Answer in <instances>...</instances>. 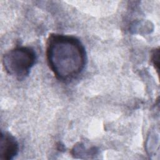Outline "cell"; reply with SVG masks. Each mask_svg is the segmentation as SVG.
Masks as SVG:
<instances>
[{
    "instance_id": "obj_1",
    "label": "cell",
    "mask_w": 160,
    "mask_h": 160,
    "mask_svg": "<svg viewBox=\"0 0 160 160\" xmlns=\"http://www.w3.org/2000/svg\"><path fill=\"white\" fill-rule=\"evenodd\" d=\"M46 58L49 68L62 82H69L78 77L87 60L85 48L78 38L59 34L49 36Z\"/></svg>"
},
{
    "instance_id": "obj_2",
    "label": "cell",
    "mask_w": 160,
    "mask_h": 160,
    "mask_svg": "<svg viewBox=\"0 0 160 160\" xmlns=\"http://www.w3.org/2000/svg\"><path fill=\"white\" fill-rule=\"evenodd\" d=\"M36 55L30 47H17L6 52L2 58L5 71L19 79L27 76L34 65Z\"/></svg>"
},
{
    "instance_id": "obj_3",
    "label": "cell",
    "mask_w": 160,
    "mask_h": 160,
    "mask_svg": "<svg viewBox=\"0 0 160 160\" xmlns=\"http://www.w3.org/2000/svg\"><path fill=\"white\" fill-rule=\"evenodd\" d=\"M19 144L16 138L8 132H2L0 141V159H13L18 153Z\"/></svg>"
},
{
    "instance_id": "obj_4",
    "label": "cell",
    "mask_w": 160,
    "mask_h": 160,
    "mask_svg": "<svg viewBox=\"0 0 160 160\" xmlns=\"http://www.w3.org/2000/svg\"><path fill=\"white\" fill-rule=\"evenodd\" d=\"M159 50L156 49L154 51L152 56V61L153 62V64L154 65L156 69L158 71L159 69Z\"/></svg>"
}]
</instances>
